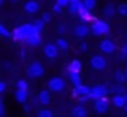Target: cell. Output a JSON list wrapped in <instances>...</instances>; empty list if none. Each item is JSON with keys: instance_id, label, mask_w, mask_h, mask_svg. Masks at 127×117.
Instances as JSON below:
<instances>
[{"instance_id": "cell-34", "label": "cell", "mask_w": 127, "mask_h": 117, "mask_svg": "<svg viewBox=\"0 0 127 117\" xmlns=\"http://www.w3.org/2000/svg\"><path fill=\"white\" fill-rule=\"evenodd\" d=\"M42 20H43L45 23H48V21H51V14H48V12H45V14L42 15Z\"/></svg>"}, {"instance_id": "cell-41", "label": "cell", "mask_w": 127, "mask_h": 117, "mask_svg": "<svg viewBox=\"0 0 127 117\" xmlns=\"http://www.w3.org/2000/svg\"><path fill=\"white\" fill-rule=\"evenodd\" d=\"M124 110H126V113H127V105H126V107H124Z\"/></svg>"}, {"instance_id": "cell-40", "label": "cell", "mask_w": 127, "mask_h": 117, "mask_svg": "<svg viewBox=\"0 0 127 117\" xmlns=\"http://www.w3.org/2000/svg\"><path fill=\"white\" fill-rule=\"evenodd\" d=\"M9 2H11V3H18L20 0H9Z\"/></svg>"}, {"instance_id": "cell-22", "label": "cell", "mask_w": 127, "mask_h": 117, "mask_svg": "<svg viewBox=\"0 0 127 117\" xmlns=\"http://www.w3.org/2000/svg\"><path fill=\"white\" fill-rule=\"evenodd\" d=\"M55 44H57V47H58L61 51L69 50V42H67V39H64V38H58V39L55 41Z\"/></svg>"}, {"instance_id": "cell-42", "label": "cell", "mask_w": 127, "mask_h": 117, "mask_svg": "<svg viewBox=\"0 0 127 117\" xmlns=\"http://www.w3.org/2000/svg\"><path fill=\"white\" fill-rule=\"evenodd\" d=\"M124 96H126V101H127V93H126V95H124Z\"/></svg>"}, {"instance_id": "cell-24", "label": "cell", "mask_w": 127, "mask_h": 117, "mask_svg": "<svg viewBox=\"0 0 127 117\" xmlns=\"http://www.w3.org/2000/svg\"><path fill=\"white\" fill-rule=\"evenodd\" d=\"M111 90H112V92H115V95H123L126 89H124L123 83H118V84H117V86H114V87H112Z\"/></svg>"}, {"instance_id": "cell-23", "label": "cell", "mask_w": 127, "mask_h": 117, "mask_svg": "<svg viewBox=\"0 0 127 117\" xmlns=\"http://www.w3.org/2000/svg\"><path fill=\"white\" fill-rule=\"evenodd\" d=\"M114 77H115L117 83H124V81L127 80V75H126V72H123V71H117V72L114 74Z\"/></svg>"}, {"instance_id": "cell-16", "label": "cell", "mask_w": 127, "mask_h": 117, "mask_svg": "<svg viewBox=\"0 0 127 117\" xmlns=\"http://www.w3.org/2000/svg\"><path fill=\"white\" fill-rule=\"evenodd\" d=\"M24 11L29 12V14H36L39 11V3L34 2V0H30V2H27L24 5Z\"/></svg>"}, {"instance_id": "cell-17", "label": "cell", "mask_w": 127, "mask_h": 117, "mask_svg": "<svg viewBox=\"0 0 127 117\" xmlns=\"http://www.w3.org/2000/svg\"><path fill=\"white\" fill-rule=\"evenodd\" d=\"M115 12H118V9H115V6H114L112 3H108V5L103 8V15H105L106 18H112V17L115 15Z\"/></svg>"}, {"instance_id": "cell-36", "label": "cell", "mask_w": 127, "mask_h": 117, "mask_svg": "<svg viewBox=\"0 0 127 117\" xmlns=\"http://www.w3.org/2000/svg\"><path fill=\"white\" fill-rule=\"evenodd\" d=\"M6 90V83L5 81H0V93H3Z\"/></svg>"}, {"instance_id": "cell-1", "label": "cell", "mask_w": 127, "mask_h": 117, "mask_svg": "<svg viewBox=\"0 0 127 117\" xmlns=\"http://www.w3.org/2000/svg\"><path fill=\"white\" fill-rule=\"evenodd\" d=\"M34 26L33 24H24V26H20L14 30V39L15 41H26L27 38H30L33 33H34Z\"/></svg>"}, {"instance_id": "cell-3", "label": "cell", "mask_w": 127, "mask_h": 117, "mask_svg": "<svg viewBox=\"0 0 127 117\" xmlns=\"http://www.w3.org/2000/svg\"><path fill=\"white\" fill-rule=\"evenodd\" d=\"M108 92H111V90H108V87H106V86H102V84H99V86H94V87H91L90 98H91L93 101H97V99H100V98H105Z\"/></svg>"}, {"instance_id": "cell-39", "label": "cell", "mask_w": 127, "mask_h": 117, "mask_svg": "<svg viewBox=\"0 0 127 117\" xmlns=\"http://www.w3.org/2000/svg\"><path fill=\"white\" fill-rule=\"evenodd\" d=\"M21 57H23V58L26 57V51H24V50H21Z\"/></svg>"}, {"instance_id": "cell-30", "label": "cell", "mask_w": 127, "mask_h": 117, "mask_svg": "<svg viewBox=\"0 0 127 117\" xmlns=\"http://www.w3.org/2000/svg\"><path fill=\"white\" fill-rule=\"evenodd\" d=\"M17 89H21V90H27V89H29V86H27V81H24V80H20V81L17 83Z\"/></svg>"}, {"instance_id": "cell-14", "label": "cell", "mask_w": 127, "mask_h": 117, "mask_svg": "<svg viewBox=\"0 0 127 117\" xmlns=\"http://www.w3.org/2000/svg\"><path fill=\"white\" fill-rule=\"evenodd\" d=\"M37 102H39L40 105H48V104L51 102V95H49V92H48V90H42V92L37 95Z\"/></svg>"}, {"instance_id": "cell-13", "label": "cell", "mask_w": 127, "mask_h": 117, "mask_svg": "<svg viewBox=\"0 0 127 117\" xmlns=\"http://www.w3.org/2000/svg\"><path fill=\"white\" fill-rule=\"evenodd\" d=\"M40 32H34L30 38H27L26 39V42L30 45V47H39L40 44H42V39H40V35H39Z\"/></svg>"}, {"instance_id": "cell-29", "label": "cell", "mask_w": 127, "mask_h": 117, "mask_svg": "<svg viewBox=\"0 0 127 117\" xmlns=\"http://www.w3.org/2000/svg\"><path fill=\"white\" fill-rule=\"evenodd\" d=\"M0 35H2L3 38H11V36H12V35H11V33L8 32V29H6V27H5L3 24L0 26Z\"/></svg>"}, {"instance_id": "cell-32", "label": "cell", "mask_w": 127, "mask_h": 117, "mask_svg": "<svg viewBox=\"0 0 127 117\" xmlns=\"http://www.w3.org/2000/svg\"><path fill=\"white\" fill-rule=\"evenodd\" d=\"M57 32H58V33H64V32H66V26H64V24H58V26H57Z\"/></svg>"}, {"instance_id": "cell-7", "label": "cell", "mask_w": 127, "mask_h": 117, "mask_svg": "<svg viewBox=\"0 0 127 117\" xmlns=\"http://www.w3.org/2000/svg\"><path fill=\"white\" fill-rule=\"evenodd\" d=\"M90 65H91L93 69H96V71H102V69L106 68V60H105L102 56H93V57H91V60H90Z\"/></svg>"}, {"instance_id": "cell-11", "label": "cell", "mask_w": 127, "mask_h": 117, "mask_svg": "<svg viewBox=\"0 0 127 117\" xmlns=\"http://www.w3.org/2000/svg\"><path fill=\"white\" fill-rule=\"evenodd\" d=\"M90 92H91V87H88V86H84V84H79V86H75V89H73V95L75 96H87V95H90Z\"/></svg>"}, {"instance_id": "cell-31", "label": "cell", "mask_w": 127, "mask_h": 117, "mask_svg": "<svg viewBox=\"0 0 127 117\" xmlns=\"http://www.w3.org/2000/svg\"><path fill=\"white\" fill-rule=\"evenodd\" d=\"M63 11V6L61 5H58V3H55L54 6H52V12H55V14H60Z\"/></svg>"}, {"instance_id": "cell-43", "label": "cell", "mask_w": 127, "mask_h": 117, "mask_svg": "<svg viewBox=\"0 0 127 117\" xmlns=\"http://www.w3.org/2000/svg\"><path fill=\"white\" fill-rule=\"evenodd\" d=\"M124 72H126V75H127V68H126V71H124Z\"/></svg>"}, {"instance_id": "cell-37", "label": "cell", "mask_w": 127, "mask_h": 117, "mask_svg": "<svg viewBox=\"0 0 127 117\" xmlns=\"http://www.w3.org/2000/svg\"><path fill=\"white\" fill-rule=\"evenodd\" d=\"M121 54H123L124 57H127V44L123 45V48H121Z\"/></svg>"}, {"instance_id": "cell-35", "label": "cell", "mask_w": 127, "mask_h": 117, "mask_svg": "<svg viewBox=\"0 0 127 117\" xmlns=\"http://www.w3.org/2000/svg\"><path fill=\"white\" fill-rule=\"evenodd\" d=\"M0 116H5V104H3V101H0Z\"/></svg>"}, {"instance_id": "cell-19", "label": "cell", "mask_w": 127, "mask_h": 117, "mask_svg": "<svg viewBox=\"0 0 127 117\" xmlns=\"http://www.w3.org/2000/svg\"><path fill=\"white\" fill-rule=\"evenodd\" d=\"M72 114H73V117H87V110L84 108V105L81 104V105H78V107H75L73 110H72Z\"/></svg>"}, {"instance_id": "cell-33", "label": "cell", "mask_w": 127, "mask_h": 117, "mask_svg": "<svg viewBox=\"0 0 127 117\" xmlns=\"http://www.w3.org/2000/svg\"><path fill=\"white\" fill-rule=\"evenodd\" d=\"M57 3H58V5H61V6H69L70 0H57Z\"/></svg>"}, {"instance_id": "cell-20", "label": "cell", "mask_w": 127, "mask_h": 117, "mask_svg": "<svg viewBox=\"0 0 127 117\" xmlns=\"http://www.w3.org/2000/svg\"><path fill=\"white\" fill-rule=\"evenodd\" d=\"M81 68H82V63L79 60H72L69 68H67V72H79Z\"/></svg>"}, {"instance_id": "cell-5", "label": "cell", "mask_w": 127, "mask_h": 117, "mask_svg": "<svg viewBox=\"0 0 127 117\" xmlns=\"http://www.w3.org/2000/svg\"><path fill=\"white\" fill-rule=\"evenodd\" d=\"M43 66L39 63V62H34V63H32L30 66H29V71H27V74H29V77L30 78H39V77H42L43 75Z\"/></svg>"}, {"instance_id": "cell-38", "label": "cell", "mask_w": 127, "mask_h": 117, "mask_svg": "<svg viewBox=\"0 0 127 117\" xmlns=\"http://www.w3.org/2000/svg\"><path fill=\"white\" fill-rule=\"evenodd\" d=\"M87 48H88V47H87V44H85V42L79 45V50H81V51H87Z\"/></svg>"}, {"instance_id": "cell-21", "label": "cell", "mask_w": 127, "mask_h": 117, "mask_svg": "<svg viewBox=\"0 0 127 117\" xmlns=\"http://www.w3.org/2000/svg\"><path fill=\"white\" fill-rule=\"evenodd\" d=\"M69 80H70V83H72L73 86L82 84V83H81V75H79V72H69Z\"/></svg>"}, {"instance_id": "cell-9", "label": "cell", "mask_w": 127, "mask_h": 117, "mask_svg": "<svg viewBox=\"0 0 127 117\" xmlns=\"http://www.w3.org/2000/svg\"><path fill=\"white\" fill-rule=\"evenodd\" d=\"M58 50L60 48L57 47V44H46L43 47V51H45V54H46L48 58H55L57 54H58Z\"/></svg>"}, {"instance_id": "cell-26", "label": "cell", "mask_w": 127, "mask_h": 117, "mask_svg": "<svg viewBox=\"0 0 127 117\" xmlns=\"http://www.w3.org/2000/svg\"><path fill=\"white\" fill-rule=\"evenodd\" d=\"M37 116H39V117H54L52 111H51V110H48V108H43V110H40Z\"/></svg>"}, {"instance_id": "cell-4", "label": "cell", "mask_w": 127, "mask_h": 117, "mask_svg": "<svg viewBox=\"0 0 127 117\" xmlns=\"http://www.w3.org/2000/svg\"><path fill=\"white\" fill-rule=\"evenodd\" d=\"M66 87V83L63 78H58V77H54L48 81V89L51 92H61V90H64Z\"/></svg>"}, {"instance_id": "cell-10", "label": "cell", "mask_w": 127, "mask_h": 117, "mask_svg": "<svg viewBox=\"0 0 127 117\" xmlns=\"http://www.w3.org/2000/svg\"><path fill=\"white\" fill-rule=\"evenodd\" d=\"M78 15L81 17L82 21H90V20H93V17H91V14H90V9L84 5V2H81V5H79V8H78Z\"/></svg>"}, {"instance_id": "cell-8", "label": "cell", "mask_w": 127, "mask_h": 117, "mask_svg": "<svg viewBox=\"0 0 127 117\" xmlns=\"http://www.w3.org/2000/svg\"><path fill=\"white\" fill-rule=\"evenodd\" d=\"M115 50H117V47H115L114 41L105 39V41L100 42V51H102V53H105V54H112Z\"/></svg>"}, {"instance_id": "cell-12", "label": "cell", "mask_w": 127, "mask_h": 117, "mask_svg": "<svg viewBox=\"0 0 127 117\" xmlns=\"http://www.w3.org/2000/svg\"><path fill=\"white\" fill-rule=\"evenodd\" d=\"M90 32H91V29L87 27L85 24H79V26L75 27V35H76L78 38H85V36L90 35Z\"/></svg>"}, {"instance_id": "cell-28", "label": "cell", "mask_w": 127, "mask_h": 117, "mask_svg": "<svg viewBox=\"0 0 127 117\" xmlns=\"http://www.w3.org/2000/svg\"><path fill=\"white\" fill-rule=\"evenodd\" d=\"M117 9H118V14H120V15L127 17V5H126V3H121Z\"/></svg>"}, {"instance_id": "cell-6", "label": "cell", "mask_w": 127, "mask_h": 117, "mask_svg": "<svg viewBox=\"0 0 127 117\" xmlns=\"http://www.w3.org/2000/svg\"><path fill=\"white\" fill-rule=\"evenodd\" d=\"M94 110H96V113H99V114L108 113V111H109V101H108L106 98L97 99V101L94 102Z\"/></svg>"}, {"instance_id": "cell-27", "label": "cell", "mask_w": 127, "mask_h": 117, "mask_svg": "<svg viewBox=\"0 0 127 117\" xmlns=\"http://www.w3.org/2000/svg\"><path fill=\"white\" fill-rule=\"evenodd\" d=\"M43 24H45L43 20H36L34 24H33V26H34V30H36V32H42V30H43Z\"/></svg>"}, {"instance_id": "cell-15", "label": "cell", "mask_w": 127, "mask_h": 117, "mask_svg": "<svg viewBox=\"0 0 127 117\" xmlns=\"http://www.w3.org/2000/svg\"><path fill=\"white\" fill-rule=\"evenodd\" d=\"M112 104L117 107V108H124L127 105V101H126V96L124 95H115L112 98Z\"/></svg>"}, {"instance_id": "cell-18", "label": "cell", "mask_w": 127, "mask_h": 117, "mask_svg": "<svg viewBox=\"0 0 127 117\" xmlns=\"http://www.w3.org/2000/svg\"><path fill=\"white\" fill-rule=\"evenodd\" d=\"M27 98H29L27 90H21V89H18V90L15 92V99H17L20 104H26V102H27Z\"/></svg>"}, {"instance_id": "cell-2", "label": "cell", "mask_w": 127, "mask_h": 117, "mask_svg": "<svg viewBox=\"0 0 127 117\" xmlns=\"http://www.w3.org/2000/svg\"><path fill=\"white\" fill-rule=\"evenodd\" d=\"M91 33L96 35V36H102V35H106L109 33V24L106 21H102V20H96L91 26Z\"/></svg>"}, {"instance_id": "cell-25", "label": "cell", "mask_w": 127, "mask_h": 117, "mask_svg": "<svg viewBox=\"0 0 127 117\" xmlns=\"http://www.w3.org/2000/svg\"><path fill=\"white\" fill-rule=\"evenodd\" d=\"M82 2H84V5H85L90 11L96 9V6H97V0H82Z\"/></svg>"}]
</instances>
